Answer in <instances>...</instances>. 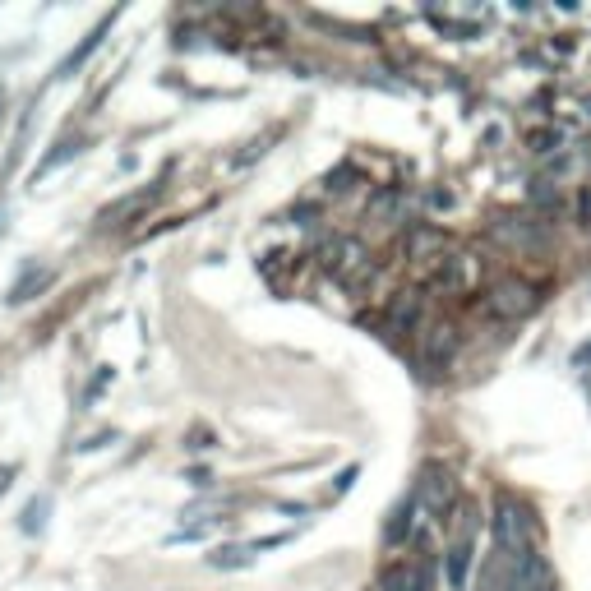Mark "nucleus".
<instances>
[{"instance_id": "nucleus-11", "label": "nucleus", "mask_w": 591, "mask_h": 591, "mask_svg": "<svg viewBox=\"0 0 591 591\" xmlns=\"http://www.w3.org/2000/svg\"><path fill=\"white\" fill-rule=\"evenodd\" d=\"M42 513H47V499H33V504H28V513H24V531H28V536H37V531H42Z\"/></svg>"}, {"instance_id": "nucleus-8", "label": "nucleus", "mask_w": 591, "mask_h": 591, "mask_svg": "<svg viewBox=\"0 0 591 591\" xmlns=\"http://www.w3.org/2000/svg\"><path fill=\"white\" fill-rule=\"evenodd\" d=\"M79 153H84V139H65V144H56L47 157H42V162H37L33 181H42V176H51V171H56V167H65V162H70V157H79Z\"/></svg>"}, {"instance_id": "nucleus-4", "label": "nucleus", "mask_w": 591, "mask_h": 591, "mask_svg": "<svg viewBox=\"0 0 591 591\" xmlns=\"http://www.w3.org/2000/svg\"><path fill=\"white\" fill-rule=\"evenodd\" d=\"M471 559H476V545H471V531H462L458 541L448 545V559H444V578H448V587H453V591L467 587Z\"/></svg>"}, {"instance_id": "nucleus-6", "label": "nucleus", "mask_w": 591, "mask_h": 591, "mask_svg": "<svg viewBox=\"0 0 591 591\" xmlns=\"http://www.w3.org/2000/svg\"><path fill=\"white\" fill-rule=\"evenodd\" d=\"M51 282V268H42V264H24V273L10 282V291H5V305H24V301H33L37 291Z\"/></svg>"}, {"instance_id": "nucleus-12", "label": "nucleus", "mask_w": 591, "mask_h": 591, "mask_svg": "<svg viewBox=\"0 0 591 591\" xmlns=\"http://www.w3.org/2000/svg\"><path fill=\"white\" fill-rule=\"evenodd\" d=\"M0 231H5V208H0Z\"/></svg>"}, {"instance_id": "nucleus-7", "label": "nucleus", "mask_w": 591, "mask_h": 591, "mask_svg": "<svg viewBox=\"0 0 591 591\" xmlns=\"http://www.w3.org/2000/svg\"><path fill=\"white\" fill-rule=\"evenodd\" d=\"M268 545H278V541H259V545H222V550H218L213 559H208V564H213V568H245L254 555H259V550H268Z\"/></svg>"}, {"instance_id": "nucleus-14", "label": "nucleus", "mask_w": 591, "mask_h": 591, "mask_svg": "<svg viewBox=\"0 0 591 591\" xmlns=\"http://www.w3.org/2000/svg\"><path fill=\"white\" fill-rule=\"evenodd\" d=\"M545 591H555V587H545Z\"/></svg>"}, {"instance_id": "nucleus-10", "label": "nucleus", "mask_w": 591, "mask_h": 591, "mask_svg": "<svg viewBox=\"0 0 591 591\" xmlns=\"http://www.w3.org/2000/svg\"><path fill=\"white\" fill-rule=\"evenodd\" d=\"M416 319H421V301H416V296H411V301L402 296V301L393 305V314H388V324L398 328V333L402 328H416Z\"/></svg>"}, {"instance_id": "nucleus-9", "label": "nucleus", "mask_w": 591, "mask_h": 591, "mask_svg": "<svg viewBox=\"0 0 591 591\" xmlns=\"http://www.w3.org/2000/svg\"><path fill=\"white\" fill-rule=\"evenodd\" d=\"M153 204V190H144V194H134V199H121V204L116 208H107V213H102V222H121V218H134V213H139V208H148Z\"/></svg>"}, {"instance_id": "nucleus-3", "label": "nucleus", "mask_w": 591, "mask_h": 591, "mask_svg": "<svg viewBox=\"0 0 591 591\" xmlns=\"http://www.w3.org/2000/svg\"><path fill=\"white\" fill-rule=\"evenodd\" d=\"M111 24H116V10H111V14H102V19H97V28H93V33H88L84 42H79V47H74V51H70V56H65L61 65H56V79H70V74L79 70V65H84V61H88V56H93L97 47H102V37L111 33Z\"/></svg>"}, {"instance_id": "nucleus-2", "label": "nucleus", "mask_w": 591, "mask_h": 591, "mask_svg": "<svg viewBox=\"0 0 591 591\" xmlns=\"http://www.w3.org/2000/svg\"><path fill=\"white\" fill-rule=\"evenodd\" d=\"M490 310L499 314V319H522V314L536 310V291L527 287V282H495L490 287Z\"/></svg>"}, {"instance_id": "nucleus-13", "label": "nucleus", "mask_w": 591, "mask_h": 591, "mask_svg": "<svg viewBox=\"0 0 591 591\" xmlns=\"http://www.w3.org/2000/svg\"><path fill=\"white\" fill-rule=\"evenodd\" d=\"M0 111H5V97H0Z\"/></svg>"}, {"instance_id": "nucleus-1", "label": "nucleus", "mask_w": 591, "mask_h": 591, "mask_svg": "<svg viewBox=\"0 0 591 591\" xmlns=\"http://www.w3.org/2000/svg\"><path fill=\"white\" fill-rule=\"evenodd\" d=\"M495 541H499V550L513 559H518L522 550H531V522L513 499H499V508H495Z\"/></svg>"}, {"instance_id": "nucleus-5", "label": "nucleus", "mask_w": 591, "mask_h": 591, "mask_svg": "<svg viewBox=\"0 0 591 591\" xmlns=\"http://www.w3.org/2000/svg\"><path fill=\"white\" fill-rule=\"evenodd\" d=\"M379 591H430V564H393L379 578Z\"/></svg>"}]
</instances>
